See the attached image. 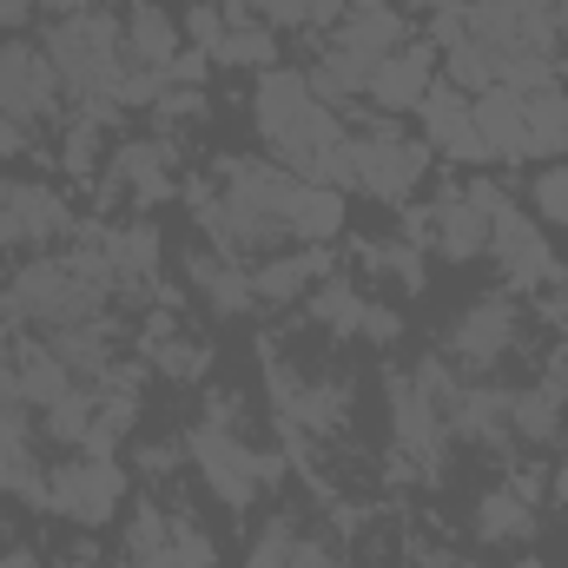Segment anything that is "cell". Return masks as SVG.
<instances>
[{"instance_id":"obj_38","label":"cell","mask_w":568,"mask_h":568,"mask_svg":"<svg viewBox=\"0 0 568 568\" xmlns=\"http://www.w3.org/2000/svg\"><path fill=\"white\" fill-rule=\"evenodd\" d=\"M424 568H469V562H443V556H429V562Z\"/></svg>"},{"instance_id":"obj_13","label":"cell","mask_w":568,"mask_h":568,"mask_svg":"<svg viewBox=\"0 0 568 568\" xmlns=\"http://www.w3.org/2000/svg\"><path fill=\"white\" fill-rule=\"evenodd\" d=\"M73 232V205L47 179H13L7 212H0V245H53Z\"/></svg>"},{"instance_id":"obj_29","label":"cell","mask_w":568,"mask_h":568,"mask_svg":"<svg viewBox=\"0 0 568 568\" xmlns=\"http://www.w3.org/2000/svg\"><path fill=\"white\" fill-rule=\"evenodd\" d=\"M245 13H258L265 27H337L344 0H239Z\"/></svg>"},{"instance_id":"obj_14","label":"cell","mask_w":568,"mask_h":568,"mask_svg":"<svg viewBox=\"0 0 568 568\" xmlns=\"http://www.w3.org/2000/svg\"><path fill=\"white\" fill-rule=\"evenodd\" d=\"M436 87V53H429V40H404L397 53H384L377 60V73H371V106L377 113H410V106H424V93Z\"/></svg>"},{"instance_id":"obj_31","label":"cell","mask_w":568,"mask_h":568,"mask_svg":"<svg viewBox=\"0 0 568 568\" xmlns=\"http://www.w3.org/2000/svg\"><path fill=\"white\" fill-rule=\"evenodd\" d=\"M100 140H106V120H87V113L67 120V133H60V159H67L73 179H93V172L106 165V159H100Z\"/></svg>"},{"instance_id":"obj_15","label":"cell","mask_w":568,"mask_h":568,"mask_svg":"<svg viewBox=\"0 0 568 568\" xmlns=\"http://www.w3.org/2000/svg\"><path fill=\"white\" fill-rule=\"evenodd\" d=\"M489 212L463 192V185H449L436 205H429V245L449 258V265H469V258H483L489 252Z\"/></svg>"},{"instance_id":"obj_34","label":"cell","mask_w":568,"mask_h":568,"mask_svg":"<svg viewBox=\"0 0 568 568\" xmlns=\"http://www.w3.org/2000/svg\"><path fill=\"white\" fill-rule=\"evenodd\" d=\"M20 152H33V133L13 113H0V159H20Z\"/></svg>"},{"instance_id":"obj_35","label":"cell","mask_w":568,"mask_h":568,"mask_svg":"<svg viewBox=\"0 0 568 568\" xmlns=\"http://www.w3.org/2000/svg\"><path fill=\"white\" fill-rule=\"evenodd\" d=\"M20 20H27V0H0V33L20 27Z\"/></svg>"},{"instance_id":"obj_2","label":"cell","mask_w":568,"mask_h":568,"mask_svg":"<svg viewBox=\"0 0 568 568\" xmlns=\"http://www.w3.org/2000/svg\"><path fill=\"white\" fill-rule=\"evenodd\" d=\"M47 60L60 73V87L73 93V113L87 120H120V73H126V40H120V20L100 13V7H73L47 27Z\"/></svg>"},{"instance_id":"obj_19","label":"cell","mask_w":568,"mask_h":568,"mask_svg":"<svg viewBox=\"0 0 568 568\" xmlns=\"http://www.w3.org/2000/svg\"><path fill=\"white\" fill-rule=\"evenodd\" d=\"M476 113V140L489 159H529V113H523V93L516 87H489L469 100Z\"/></svg>"},{"instance_id":"obj_37","label":"cell","mask_w":568,"mask_h":568,"mask_svg":"<svg viewBox=\"0 0 568 568\" xmlns=\"http://www.w3.org/2000/svg\"><path fill=\"white\" fill-rule=\"evenodd\" d=\"M7 192H13V179H7V172H0V212H7Z\"/></svg>"},{"instance_id":"obj_23","label":"cell","mask_w":568,"mask_h":568,"mask_svg":"<svg viewBox=\"0 0 568 568\" xmlns=\"http://www.w3.org/2000/svg\"><path fill=\"white\" fill-rule=\"evenodd\" d=\"M284 232L304 239V245H324L344 232V192L337 185H317V179H297L291 185V205H284Z\"/></svg>"},{"instance_id":"obj_36","label":"cell","mask_w":568,"mask_h":568,"mask_svg":"<svg viewBox=\"0 0 568 568\" xmlns=\"http://www.w3.org/2000/svg\"><path fill=\"white\" fill-rule=\"evenodd\" d=\"M556 503H562V509H568V463H562V469H556Z\"/></svg>"},{"instance_id":"obj_22","label":"cell","mask_w":568,"mask_h":568,"mask_svg":"<svg viewBox=\"0 0 568 568\" xmlns=\"http://www.w3.org/2000/svg\"><path fill=\"white\" fill-rule=\"evenodd\" d=\"M205 60H219V67H252V73H265V67H278V33L258 20V13H245L239 0H225V33H219V47L205 53Z\"/></svg>"},{"instance_id":"obj_16","label":"cell","mask_w":568,"mask_h":568,"mask_svg":"<svg viewBox=\"0 0 568 568\" xmlns=\"http://www.w3.org/2000/svg\"><path fill=\"white\" fill-rule=\"evenodd\" d=\"M140 351L165 371V377H179V384H199V377L212 371V344H205L199 331H185L172 311H152L140 324Z\"/></svg>"},{"instance_id":"obj_24","label":"cell","mask_w":568,"mask_h":568,"mask_svg":"<svg viewBox=\"0 0 568 568\" xmlns=\"http://www.w3.org/2000/svg\"><path fill=\"white\" fill-rule=\"evenodd\" d=\"M245 568H331V542L304 536L291 516H272V523L258 529V542H252Z\"/></svg>"},{"instance_id":"obj_1","label":"cell","mask_w":568,"mask_h":568,"mask_svg":"<svg viewBox=\"0 0 568 568\" xmlns=\"http://www.w3.org/2000/svg\"><path fill=\"white\" fill-rule=\"evenodd\" d=\"M252 126L265 152L291 165L297 179H317V185H351V126L337 120L331 100H317L311 73L297 67H265L258 87H252Z\"/></svg>"},{"instance_id":"obj_18","label":"cell","mask_w":568,"mask_h":568,"mask_svg":"<svg viewBox=\"0 0 568 568\" xmlns=\"http://www.w3.org/2000/svg\"><path fill=\"white\" fill-rule=\"evenodd\" d=\"M185 278H192V291H199V297H205L219 317H245V311L258 304V291H252V272H245L239 258L212 252V245L185 252Z\"/></svg>"},{"instance_id":"obj_39","label":"cell","mask_w":568,"mask_h":568,"mask_svg":"<svg viewBox=\"0 0 568 568\" xmlns=\"http://www.w3.org/2000/svg\"><path fill=\"white\" fill-rule=\"evenodd\" d=\"M516 568H549V562H536V556H523V562H516Z\"/></svg>"},{"instance_id":"obj_21","label":"cell","mask_w":568,"mask_h":568,"mask_svg":"<svg viewBox=\"0 0 568 568\" xmlns=\"http://www.w3.org/2000/svg\"><path fill=\"white\" fill-rule=\"evenodd\" d=\"M120 40H126V67H152V73H172V60H179V20L165 13V7H126V20H120Z\"/></svg>"},{"instance_id":"obj_40","label":"cell","mask_w":568,"mask_h":568,"mask_svg":"<svg viewBox=\"0 0 568 568\" xmlns=\"http://www.w3.org/2000/svg\"><path fill=\"white\" fill-rule=\"evenodd\" d=\"M73 568H100V562H93V556H80V562H73Z\"/></svg>"},{"instance_id":"obj_26","label":"cell","mask_w":568,"mask_h":568,"mask_svg":"<svg viewBox=\"0 0 568 568\" xmlns=\"http://www.w3.org/2000/svg\"><path fill=\"white\" fill-rule=\"evenodd\" d=\"M523 113H529V159H549L568 145V87H529L523 93Z\"/></svg>"},{"instance_id":"obj_6","label":"cell","mask_w":568,"mask_h":568,"mask_svg":"<svg viewBox=\"0 0 568 568\" xmlns=\"http://www.w3.org/2000/svg\"><path fill=\"white\" fill-rule=\"evenodd\" d=\"M429 165V140H410L404 126L390 120H371V126H351V185L384 199V205H404L417 192Z\"/></svg>"},{"instance_id":"obj_10","label":"cell","mask_w":568,"mask_h":568,"mask_svg":"<svg viewBox=\"0 0 568 568\" xmlns=\"http://www.w3.org/2000/svg\"><path fill=\"white\" fill-rule=\"evenodd\" d=\"M100 179H106V199H126V205H159V199H172L179 185V145L165 140V133H145V140H126L106 152V165H100Z\"/></svg>"},{"instance_id":"obj_33","label":"cell","mask_w":568,"mask_h":568,"mask_svg":"<svg viewBox=\"0 0 568 568\" xmlns=\"http://www.w3.org/2000/svg\"><path fill=\"white\" fill-rule=\"evenodd\" d=\"M529 199H536V212H542V219L568 225V159H562V165H542V172L529 179Z\"/></svg>"},{"instance_id":"obj_28","label":"cell","mask_w":568,"mask_h":568,"mask_svg":"<svg viewBox=\"0 0 568 568\" xmlns=\"http://www.w3.org/2000/svg\"><path fill=\"white\" fill-rule=\"evenodd\" d=\"M364 304H371V297L351 278H337V272L311 284V317H317L324 331H337V337H357V331H364Z\"/></svg>"},{"instance_id":"obj_20","label":"cell","mask_w":568,"mask_h":568,"mask_svg":"<svg viewBox=\"0 0 568 568\" xmlns=\"http://www.w3.org/2000/svg\"><path fill=\"white\" fill-rule=\"evenodd\" d=\"M417 113H424L429 145H443L449 159H489V152H483V140H476V113H469V93H456L449 80H443V87H429Z\"/></svg>"},{"instance_id":"obj_42","label":"cell","mask_w":568,"mask_h":568,"mask_svg":"<svg viewBox=\"0 0 568 568\" xmlns=\"http://www.w3.org/2000/svg\"><path fill=\"white\" fill-rule=\"evenodd\" d=\"M562 152H568V145H562Z\"/></svg>"},{"instance_id":"obj_3","label":"cell","mask_w":568,"mask_h":568,"mask_svg":"<svg viewBox=\"0 0 568 568\" xmlns=\"http://www.w3.org/2000/svg\"><path fill=\"white\" fill-rule=\"evenodd\" d=\"M185 449H192L199 476L212 483V496H219L225 509H245L258 489H272V483L284 476L278 456H265V449L245 436V424H239V404H232L225 390H212V404H205V424H192Z\"/></svg>"},{"instance_id":"obj_41","label":"cell","mask_w":568,"mask_h":568,"mask_svg":"<svg viewBox=\"0 0 568 568\" xmlns=\"http://www.w3.org/2000/svg\"><path fill=\"white\" fill-rule=\"evenodd\" d=\"M410 7H436V0H410Z\"/></svg>"},{"instance_id":"obj_32","label":"cell","mask_w":568,"mask_h":568,"mask_svg":"<svg viewBox=\"0 0 568 568\" xmlns=\"http://www.w3.org/2000/svg\"><path fill=\"white\" fill-rule=\"evenodd\" d=\"M449 87L469 93V100L489 93V87H496V60H489L476 40H456V47H449Z\"/></svg>"},{"instance_id":"obj_8","label":"cell","mask_w":568,"mask_h":568,"mask_svg":"<svg viewBox=\"0 0 568 568\" xmlns=\"http://www.w3.org/2000/svg\"><path fill=\"white\" fill-rule=\"evenodd\" d=\"M120 496H126V469H120L113 456H80V449H73V463L47 469V503H53L67 523H80V529L113 523V516H120Z\"/></svg>"},{"instance_id":"obj_4","label":"cell","mask_w":568,"mask_h":568,"mask_svg":"<svg viewBox=\"0 0 568 568\" xmlns=\"http://www.w3.org/2000/svg\"><path fill=\"white\" fill-rule=\"evenodd\" d=\"M0 291H7V304H13V317H20V324H40V331L93 324V317H106V297H113V284L100 278V272H87L73 252H40V258H27Z\"/></svg>"},{"instance_id":"obj_27","label":"cell","mask_w":568,"mask_h":568,"mask_svg":"<svg viewBox=\"0 0 568 568\" xmlns=\"http://www.w3.org/2000/svg\"><path fill=\"white\" fill-rule=\"evenodd\" d=\"M317 278H331L324 258L317 252H297V258H265L252 272V291H258V304H291V297H304Z\"/></svg>"},{"instance_id":"obj_17","label":"cell","mask_w":568,"mask_h":568,"mask_svg":"<svg viewBox=\"0 0 568 568\" xmlns=\"http://www.w3.org/2000/svg\"><path fill=\"white\" fill-rule=\"evenodd\" d=\"M476 542L483 549H509V542H529L536 536V496H529V483H496V489H483L476 496Z\"/></svg>"},{"instance_id":"obj_7","label":"cell","mask_w":568,"mask_h":568,"mask_svg":"<svg viewBox=\"0 0 568 568\" xmlns=\"http://www.w3.org/2000/svg\"><path fill=\"white\" fill-rule=\"evenodd\" d=\"M516 337H523V311H516V297L503 291H489V297H476V304H463L456 317H449V331H443V357L449 364H463V371H496L509 351H516Z\"/></svg>"},{"instance_id":"obj_11","label":"cell","mask_w":568,"mask_h":568,"mask_svg":"<svg viewBox=\"0 0 568 568\" xmlns=\"http://www.w3.org/2000/svg\"><path fill=\"white\" fill-rule=\"evenodd\" d=\"M60 73L47 60V47L33 40H0V113H13L20 126L33 120H53L60 113Z\"/></svg>"},{"instance_id":"obj_30","label":"cell","mask_w":568,"mask_h":568,"mask_svg":"<svg viewBox=\"0 0 568 568\" xmlns=\"http://www.w3.org/2000/svg\"><path fill=\"white\" fill-rule=\"evenodd\" d=\"M364 258H371L377 278H397L404 291H424V245H410V239H371Z\"/></svg>"},{"instance_id":"obj_12","label":"cell","mask_w":568,"mask_h":568,"mask_svg":"<svg viewBox=\"0 0 568 568\" xmlns=\"http://www.w3.org/2000/svg\"><path fill=\"white\" fill-rule=\"evenodd\" d=\"M489 258H496V272H503L509 291L562 284V265H556L549 239H542V232H536V219H529V212H516V205H503V212H496V225H489Z\"/></svg>"},{"instance_id":"obj_9","label":"cell","mask_w":568,"mask_h":568,"mask_svg":"<svg viewBox=\"0 0 568 568\" xmlns=\"http://www.w3.org/2000/svg\"><path fill=\"white\" fill-rule=\"evenodd\" d=\"M384 397H390V443H397V463L417 469V476H436L443 469V410L429 404V390L410 377V371H390L384 377Z\"/></svg>"},{"instance_id":"obj_5","label":"cell","mask_w":568,"mask_h":568,"mask_svg":"<svg viewBox=\"0 0 568 568\" xmlns=\"http://www.w3.org/2000/svg\"><path fill=\"white\" fill-rule=\"evenodd\" d=\"M126 568H219V549L179 503L140 496L126 516Z\"/></svg>"},{"instance_id":"obj_25","label":"cell","mask_w":568,"mask_h":568,"mask_svg":"<svg viewBox=\"0 0 568 568\" xmlns=\"http://www.w3.org/2000/svg\"><path fill=\"white\" fill-rule=\"evenodd\" d=\"M562 377H542V384H529V390H509V436H523V443H556V429H562Z\"/></svg>"}]
</instances>
